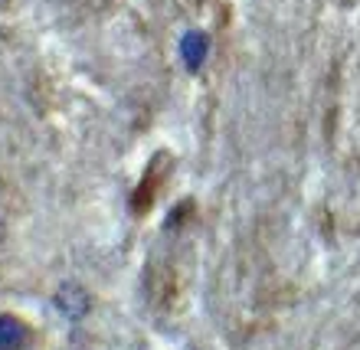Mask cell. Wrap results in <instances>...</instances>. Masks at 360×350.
I'll return each instance as SVG.
<instances>
[{"instance_id": "1", "label": "cell", "mask_w": 360, "mask_h": 350, "mask_svg": "<svg viewBox=\"0 0 360 350\" xmlns=\"http://www.w3.org/2000/svg\"><path fill=\"white\" fill-rule=\"evenodd\" d=\"M53 308H56L63 318H69V321H79V318L89 311V294H86V288H82V285H76V282L59 285L56 294H53Z\"/></svg>"}, {"instance_id": "2", "label": "cell", "mask_w": 360, "mask_h": 350, "mask_svg": "<svg viewBox=\"0 0 360 350\" xmlns=\"http://www.w3.org/2000/svg\"><path fill=\"white\" fill-rule=\"evenodd\" d=\"M207 53H210V37L207 33H200V30L184 33V39H180V59H184L187 72H200L203 63H207Z\"/></svg>"}, {"instance_id": "3", "label": "cell", "mask_w": 360, "mask_h": 350, "mask_svg": "<svg viewBox=\"0 0 360 350\" xmlns=\"http://www.w3.org/2000/svg\"><path fill=\"white\" fill-rule=\"evenodd\" d=\"M23 337H27V328L17 318L0 314V350H20L23 347Z\"/></svg>"}]
</instances>
